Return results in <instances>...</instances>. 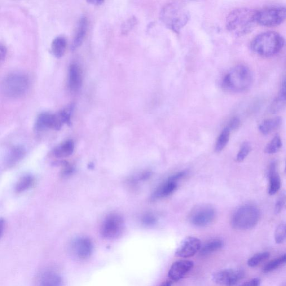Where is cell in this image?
Returning a JSON list of instances; mask_svg holds the SVG:
<instances>
[{"mask_svg":"<svg viewBox=\"0 0 286 286\" xmlns=\"http://www.w3.org/2000/svg\"><path fill=\"white\" fill-rule=\"evenodd\" d=\"M4 227H5V222H4L3 220L1 219V235H2V234H3Z\"/></svg>","mask_w":286,"mask_h":286,"instance_id":"obj_42","label":"cell"},{"mask_svg":"<svg viewBox=\"0 0 286 286\" xmlns=\"http://www.w3.org/2000/svg\"><path fill=\"white\" fill-rule=\"evenodd\" d=\"M286 202V193L285 192H282L277 199L275 206V212L276 214L280 213L281 211L283 210Z\"/></svg>","mask_w":286,"mask_h":286,"instance_id":"obj_33","label":"cell"},{"mask_svg":"<svg viewBox=\"0 0 286 286\" xmlns=\"http://www.w3.org/2000/svg\"><path fill=\"white\" fill-rule=\"evenodd\" d=\"M69 252L72 256L78 259L89 258L93 252L94 246L91 240L85 237H78L69 245Z\"/></svg>","mask_w":286,"mask_h":286,"instance_id":"obj_11","label":"cell"},{"mask_svg":"<svg viewBox=\"0 0 286 286\" xmlns=\"http://www.w3.org/2000/svg\"><path fill=\"white\" fill-rule=\"evenodd\" d=\"M282 124V119L280 117L269 118L263 121L259 126V130L263 135H268L279 129Z\"/></svg>","mask_w":286,"mask_h":286,"instance_id":"obj_21","label":"cell"},{"mask_svg":"<svg viewBox=\"0 0 286 286\" xmlns=\"http://www.w3.org/2000/svg\"><path fill=\"white\" fill-rule=\"evenodd\" d=\"M7 51L6 47L1 43V46H0V58H1V61L5 59Z\"/></svg>","mask_w":286,"mask_h":286,"instance_id":"obj_38","label":"cell"},{"mask_svg":"<svg viewBox=\"0 0 286 286\" xmlns=\"http://www.w3.org/2000/svg\"><path fill=\"white\" fill-rule=\"evenodd\" d=\"M26 151L23 147L17 146L12 149L7 158V165L8 167L14 166L25 156Z\"/></svg>","mask_w":286,"mask_h":286,"instance_id":"obj_24","label":"cell"},{"mask_svg":"<svg viewBox=\"0 0 286 286\" xmlns=\"http://www.w3.org/2000/svg\"><path fill=\"white\" fill-rule=\"evenodd\" d=\"M125 222L120 214H109L104 219L100 229V233L104 238L115 239L119 237L124 231Z\"/></svg>","mask_w":286,"mask_h":286,"instance_id":"obj_8","label":"cell"},{"mask_svg":"<svg viewBox=\"0 0 286 286\" xmlns=\"http://www.w3.org/2000/svg\"><path fill=\"white\" fill-rule=\"evenodd\" d=\"M194 266L191 261L182 260L173 264L169 271V277L171 280L178 281L181 280L190 272Z\"/></svg>","mask_w":286,"mask_h":286,"instance_id":"obj_14","label":"cell"},{"mask_svg":"<svg viewBox=\"0 0 286 286\" xmlns=\"http://www.w3.org/2000/svg\"><path fill=\"white\" fill-rule=\"evenodd\" d=\"M223 242L219 239H213L204 245L200 249V254L202 256H206L217 251L223 247Z\"/></svg>","mask_w":286,"mask_h":286,"instance_id":"obj_25","label":"cell"},{"mask_svg":"<svg viewBox=\"0 0 286 286\" xmlns=\"http://www.w3.org/2000/svg\"><path fill=\"white\" fill-rule=\"evenodd\" d=\"M67 47V39L63 36H58L52 42L51 51L53 55L59 58L65 54Z\"/></svg>","mask_w":286,"mask_h":286,"instance_id":"obj_20","label":"cell"},{"mask_svg":"<svg viewBox=\"0 0 286 286\" xmlns=\"http://www.w3.org/2000/svg\"><path fill=\"white\" fill-rule=\"evenodd\" d=\"M159 286H172V282L171 281H166Z\"/></svg>","mask_w":286,"mask_h":286,"instance_id":"obj_41","label":"cell"},{"mask_svg":"<svg viewBox=\"0 0 286 286\" xmlns=\"http://www.w3.org/2000/svg\"><path fill=\"white\" fill-rule=\"evenodd\" d=\"M176 181L171 178L168 181L164 183L157 189L152 196V200H156L168 196L173 193L177 188Z\"/></svg>","mask_w":286,"mask_h":286,"instance_id":"obj_17","label":"cell"},{"mask_svg":"<svg viewBox=\"0 0 286 286\" xmlns=\"http://www.w3.org/2000/svg\"><path fill=\"white\" fill-rule=\"evenodd\" d=\"M142 222L145 226H153L157 222V218L152 213L144 214L142 218Z\"/></svg>","mask_w":286,"mask_h":286,"instance_id":"obj_34","label":"cell"},{"mask_svg":"<svg viewBox=\"0 0 286 286\" xmlns=\"http://www.w3.org/2000/svg\"><path fill=\"white\" fill-rule=\"evenodd\" d=\"M260 211L256 206L246 204L240 207L233 215L231 224L236 229L246 230L257 225Z\"/></svg>","mask_w":286,"mask_h":286,"instance_id":"obj_6","label":"cell"},{"mask_svg":"<svg viewBox=\"0 0 286 286\" xmlns=\"http://www.w3.org/2000/svg\"><path fill=\"white\" fill-rule=\"evenodd\" d=\"M270 253L268 252H263L254 255L250 258L248 261V265L249 267H256L266 259L269 258Z\"/></svg>","mask_w":286,"mask_h":286,"instance_id":"obj_30","label":"cell"},{"mask_svg":"<svg viewBox=\"0 0 286 286\" xmlns=\"http://www.w3.org/2000/svg\"><path fill=\"white\" fill-rule=\"evenodd\" d=\"M160 19L162 23L171 30L178 33L186 26L190 15L185 8L177 3H169L162 8Z\"/></svg>","mask_w":286,"mask_h":286,"instance_id":"obj_4","label":"cell"},{"mask_svg":"<svg viewBox=\"0 0 286 286\" xmlns=\"http://www.w3.org/2000/svg\"><path fill=\"white\" fill-rule=\"evenodd\" d=\"M286 19V6L281 5L268 6L257 10V24L268 27L283 23Z\"/></svg>","mask_w":286,"mask_h":286,"instance_id":"obj_7","label":"cell"},{"mask_svg":"<svg viewBox=\"0 0 286 286\" xmlns=\"http://www.w3.org/2000/svg\"><path fill=\"white\" fill-rule=\"evenodd\" d=\"M285 171H286V167H285Z\"/></svg>","mask_w":286,"mask_h":286,"instance_id":"obj_43","label":"cell"},{"mask_svg":"<svg viewBox=\"0 0 286 286\" xmlns=\"http://www.w3.org/2000/svg\"><path fill=\"white\" fill-rule=\"evenodd\" d=\"M240 125V121L238 118L234 117L232 118L229 123L228 126H227L229 129L231 130H235Z\"/></svg>","mask_w":286,"mask_h":286,"instance_id":"obj_36","label":"cell"},{"mask_svg":"<svg viewBox=\"0 0 286 286\" xmlns=\"http://www.w3.org/2000/svg\"><path fill=\"white\" fill-rule=\"evenodd\" d=\"M268 178H269V187L268 193L270 195H274L280 190L281 187V179L277 171L276 162L273 161L271 163L268 168Z\"/></svg>","mask_w":286,"mask_h":286,"instance_id":"obj_16","label":"cell"},{"mask_svg":"<svg viewBox=\"0 0 286 286\" xmlns=\"http://www.w3.org/2000/svg\"><path fill=\"white\" fill-rule=\"evenodd\" d=\"M260 285V280L256 278L249 280L239 286H259Z\"/></svg>","mask_w":286,"mask_h":286,"instance_id":"obj_37","label":"cell"},{"mask_svg":"<svg viewBox=\"0 0 286 286\" xmlns=\"http://www.w3.org/2000/svg\"><path fill=\"white\" fill-rule=\"evenodd\" d=\"M283 144L280 136L277 134L274 138L272 139L271 142L267 144L265 152L267 154H274L278 152L281 148Z\"/></svg>","mask_w":286,"mask_h":286,"instance_id":"obj_28","label":"cell"},{"mask_svg":"<svg viewBox=\"0 0 286 286\" xmlns=\"http://www.w3.org/2000/svg\"><path fill=\"white\" fill-rule=\"evenodd\" d=\"M286 239V224H281L277 227L275 232V240L277 244H281Z\"/></svg>","mask_w":286,"mask_h":286,"instance_id":"obj_31","label":"cell"},{"mask_svg":"<svg viewBox=\"0 0 286 286\" xmlns=\"http://www.w3.org/2000/svg\"><path fill=\"white\" fill-rule=\"evenodd\" d=\"M136 19L135 18V17H131V18L127 20L122 25V33L126 34L127 33H129L130 31L134 28V26L136 25Z\"/></svg>","mask_w":286,"mask_h":286,"instance_id":"obj_35","label":"cell"},{"mask_svg":"<svg viewBox=\"0 0 286 286\" xmlns=\"http://www.w3.org/2000/svg\"><path fill=\"white\" fill-rule=\"evenodd\" d=\"M63 284L62 277L55 271H46L39 279L40 286H63Z\"/></svg>","mask_w":286,"mask_h":286,"instance_id":"obj_18","label":"cell"},{"mask_svg":"<svg viewBox=\"0 0 286 286\" xmlns=\"http://www.w3.org/2000/svg\"><path fill=\"white\" fill-rule=\"evenodd\" d=\"M252 150L251 145L248 142H245L241 145L238 154H237L236 160L238 162H243L249 153Z\"/></svg>","mask_w":286,"mask_h":286,"instance_id":"obj_32","label":"cell"},{"mask_svg":"<svg viewBox=\"0 0 286 286\" xmlns=\"http://www.w3.org/2000/svg\"><path fill=\"white\" fill-rule=\"evenodd\" d=\"M253 81V74L247 66L239 64L231 68L222 81L224 89L233 92H241L249 89Z\"/></svg>","mask_w":286,"mask_h":286,"instance_id":"obj_2","label":"cell"},{"mask_svg":"<svg viewBox=\"0 0 286 286\" xmlns=\"http://www.w3.org/2000/svg\"><path fill=\"white\" fill-rule=\"evenodd\" d=\"M64 124L67 123L61 111L57 114L44 112L38 116L35 128L39 131L47 129L59 130Z\"/></svg>","mask_w":286,"mask_h":286,"instance_id":"obj_9","label":"cell"},{"mask_svg":"<svg viewBox=\"0 0 286 286\" xmlns=\"http://www.w3.org/2000/svg\"><path fill=\"white\" fill-rule=\"evenodd\" d=\"M34 178L32 175H25L22 177L17 183L16 186L17 193H21L28 190L33 185Z\"/></svg>","mask_w":286,"mask_h":286,"instance_id":"obj_27","label":"cell"},{"mask_svg":"<svg viewBox=\"0 0 286 286\" xmlns=\"http://www.w3.org/2000/svg\"><path fill=\"white\" fill-rule=\"evenodd\" d=\"M87 2L92 4V5L99 6L102 5L104 1H100V0H92V1H87Z\"/></svg>","mask_w":286,"mask_h":286,"instance_id":"obj_39","label":"cell"},{"mask_svg":"<svg viewBox=\"0 0 286 286\" xmlns=\"http://www.w3.org/2000/svg\"><path fill=\"white\" fill-rule=\"evenodd\" d=\"M201 248V241L195 237H187L176 250L175 256L187 258L194 256Z\"/></svg>","mask_w":286,"mask_h":286,"instance_id":"obj_13","label":"cell"},{"mask_svg":"<svg viewBox=\"0 0 286 286\" xmlns=\"http://www.w3.org/2000/svg\"><path fill=\"white\" fill-rule=\"evenodd\" d=\"M280 91L284 92V93L286 94V78L284 81L283 83H282Z\"/></svg>","mask_w":286,"mask_h":286,"instance_id":"obj_40","label":"cell"},{"mask_svg":"<svg viewBox=\"0 0 286 286\" xmlns=\"http://www.w3.org/2000/svg\"><path fill=\"white\" fill-rule=\"evenodd\" d=\"M230 131L228 127L222 131L221 134L219 136L216 144H215V152L220 153L225 148L229 140Z\"/></svg>","mask_w":286,"mask_h":286,"instance_id":"obj_26","label":"cell"},{"mask_svg":"<svg viewBox=\"0 0 286 286\" xmlns=\"http://www.w3.org/2000/svg\"><path fill=\"white\" fill-rule=\"evenodd\" d=\"M284 44V39L279 33L269 31L257 35L253 38L250 46L256 54L271 57L278 54Z\"/></svg>","mask_w":286,"mask_h":286,"instance_id":"obj_3","label":"cell"},{"mask_svg":"<svg viewBox=\"0 0 286 286\" xmlns=\"http://www.w3.org/2000/svg\"><path fill=\"white\" fill-rule=\"evenodd\" d=\"M244 276L241 270L226 269L213 274L212 279L215 283L226 286H233L240 281Z\"/></svg>","mask_w":286,"mask_h":286,"instance_id":"obj_12","label":"cell"},{"mask_svg":"<svg viewBox=\"0 0 286 286\" xmlns=\"http://www.w3.org/2000/svg\"><path fill=\"white\" fill-rule=\"evenodd\" d=\"M82 82V73L79 65L75 63L70 64L69 68L68 86L73 92L80 89Z\"/></svg>","mask_w":286,"mask_h":286,"instance_id":"obj_15","label":"cell"},{"mask_svg":"<svg viewBox=\"0 0 286 286\" xmlns=\"http://www.w3.org/2000/svg\"><path fill=\"white\" fill-rule=\"evenodd\" d=\"M216 216L215 211L209 205H201L195 207L190 214V222L197 227H205L212 223Z\"/></svg>","mask_w":286,"mask_h":286,"instance_id":"obj_10","label":"cell"},{"mask_svg":"<svg viewBox=\"0 0 286 286\" xmlns=\"http://www.w3.org/2000/svg\"><path fill=\"white\" fill-rule=\"evenodd\" d=\"M257 10L241 7L232 11L226 19L227 29L236 36H244L252 32L257 24Z\"/></svg>","mask_w":286,"mask_h":286,"instance_id":"obj_1","label":"cell"},{"mask_svg":"<svg viewBox=\"0 0 286 286\" xmlns=\"http://www.w3.org/2000/svg\"><path fill=\"white\" fill-rule=\"evenodd\" d=\"M88 29V20L85 16L81 17L78 22L77 32L73 39L72 45L73 50L81 46L86 35Z\"/></svg>","mask_w":286,"mask_h":286,"instance_id":"obj_19","label":"cell"},{"mask_svg":"<svg viewBox=\"0 0 286 286\" xmlns=\"http://www.w3.org/2000/svg\"><path fill=\"white\" fill-rule=\"evenodd\" d=\"M286 107V94L280 91L272 101L269 107V112L273 114L278 113Z\"/></svg>","mask_w":286,"mask_h":286,"instance_id":"obj_23","label":"cell"},{"mask_svg":"<svg viewBox=\"0 0 286 286\" xmlns=\"http://www.w3.org/2000/svg\"><path fill=\"white\" fill-rule=\"evenodd\" d=\"M74 143L72 140H68L57 147L54 151V155L57 158H64L68 157L73 153Z\"/></svg>","mask_w":286,"mask_h":286,"instance_id":"obj_22","label":"cell"},{"mask_svg":"<svg viewBox=\"0 0 286 286\" xmlns=\"http://www.w3.org/2000/svg\"><path fill=\"white\" fill-rule=\"evenodd\" d=\"M30 86V80L26 74L13 72L8 74L2 82L1 90L5 97L17 99L24 96Z\"/></svg>","mask_w":286,"mask_h":286,"instance_id":"obj_5","label":"cell"},{"mask_svg":"<svg viewBox=\"0 0 286 286\" xmlns=\"http://www.w3.org/2000/svg\"><path fill=\"white\" fill-rule=\"evenodd\" d=\"M285 263H286V253L268 263L267 265L263 268V271L266 273L271 272L277 269V268H279L281 266L283 265Z\"/></svg>","mask_w":286,"mask_h":286,"instance_id":"obj_29","label":"cell"}]
</instances>
